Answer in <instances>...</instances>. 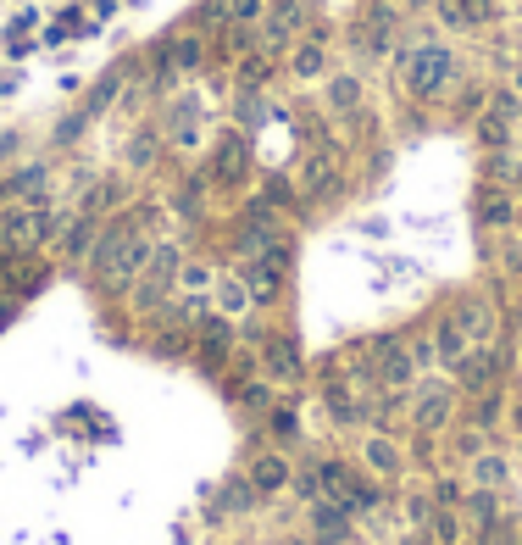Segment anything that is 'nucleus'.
Returning <instances> with one entry per match:
<instances>
[{
	"label": "nucleus",
	"mask_w": 522,
	"mask_h": 545,
	"mask_svg": "<svg viewBox=\"0 0 522 545\" xmlns=\"http://www.w3.org/2000/svg\"><path fill=\"white\" fill-rule=\"evenodd\" d=\"M150 245L156 240H145L134 223H112V229L94 240V250H89V273H94V284L101 290H128L140 273H145V262H150Z\"/></svg>",
	"instance_id": "1"
},
{
	"label": "nucleus",
	"mask_w": 522,
	"mask_h": 545,
	"mask_svg": "<svg viewBox=\"0 0 522 545\" xmlns=\"http://www.w3.org/2000/svg\"><path fill=\"white\" fill-rule=\"evenodd\" d=\"M395 68L406 73V89L417 95V101H445V95L455 89V56L445 45H395Z\"/></svg>",
	"instance_id": "2"
},
{
	"label": "nucleus",
	"mask_w": 522,
	"mask_h": 545,
	"mask_svg": "<svg viewBox=\"0 0 522 545\" xmlns=\"http://www.w3.org/2000/svg\"><path fill=\"white\" fill-rule=\"evenodd\" d=\"M339 184H345V173H339V150H334V145L311 150L306 162H301V173H295V189H301L306 201H334Z\"/></svg>",
	"instance_id": "3"
},
{
	"label": "nucleus",
	"mask_w": 522,
	"mask_h": 545,
	"mask_svg": "<svg viewBox=\"0 0 522 545\" xmlns=\"http://www.w3.org/2000/svg\"><path fill=\"white\" fill-rule=\"evenodd\" d=\"M450 418H455V390L450 384H422V390H411L417 434H439V429H450Z\"/></svg>",
	"instance_id": "4"
},
{
	"label": "nucleus",
	"mask_w": 522,
	"mask_h": 545,
	"mask_svg": "<svg viewBox=\"0 0 522 545\" xmlns=\"http://www.w3.org/2000/svg\"><path fill=\"white\" fill-rule=\"evenodd\" d=\"M450 317H455V329H462L467 345H495L500 340V312H495V301H483V295L455 301Z\"/></svg>",
	"instance_id": "5"
},
{
	"label": "nucleus",
	"mask_w": 522,
	"mask_h": 545,
	"mask_svg": "<svg viewBox=\"0 0 522 545\" xmlns=\"http://www.w3.org/2000/svg\"><path fill=\"white\" fill-rule=\"evenodd\" d=\"M256 350H261V373H267L273 384H301L306 378V362H301V350H295L289 334H261Z\"/></svg>",
	"instance_id": "6"
},
{
	"label": "nucleus",
	"mask_w": 522,
	"mask_h": 545,
	"mask_svg": "<svg viewBox=\"0 0 522 545\" xmlns=\"http://www.w3.org/2000/svg\"><path fill=\"white\" fill-rule=\"evenodd\" d=\"M261 506V495H256V485L245 473H234V478H222V490L212 495V506H206V523H228V518H245V512H256Z\"/></svg>",
	"instance_id": "7"
},
{
	"label": "nucleus",
	"mask_w": 522,
	"mask_h": 545,
	"mask_svg": "<svg viewBox=\"0 0 522 545\" xmlns=\"http://www.w3.org/2000/svg\"><path fill=\"white\" fill-rule=\"evenodd\" d=\"M306 534L322 540V545H350L356 540V518L345 506H334V501H317V506H306Z\"/></svg>",
	"instance_id": "8"
},
{
	"label": "nucleus",
	"mask_w": 522,
	"mask_h": 545,
	"mask_svg": "<svg viewBox=\"0 0 522 545\" xmlns=\"http://www.w3.org/2000/svg\"><path fill=\"white\" fill-rule=\"evenodd\" d=\"M455 378H462V390H472V395H483V390H495V378H500V350L495 345H472L462 362L450 368Z\"/></svg>",
	"instance_id": "9"
},
{
	"label": "nucleus",
	"mask_w": 522,
	"mask_h": 545,
	"mask_svg": "<svg viewBox=\"0 0 522 545\" xmlns=\"http://www.w3.org/2000/svg\"><path fill=\"white\" fill-rule=\"evenodd\" d=\"M362 468L378 478V485H389V478L406 473V451H400L389 434H367V440H362Z\"/></svg>",
	"instance_id": "10"
},
{
	"label": "nucleus",
	"mask_w": 522,
	"mask_h": 545,
	"mask_svg": "<svg viewBox=\"0 0 522 545\" xmlns=\"http://www.w3.org/2000/svg\"><path fill=\"white\" fill-rule=\"evenodd\" d=\"M245 478H250V485H256V495L267 501V495L289 490V478H295V468H289V457H284V451H261V457H250Z\"/></svg>",
	"instance_id": "11"
},
{
	"label": "nucleus",
	"mask_w": 522,
	"mask_h": 545,
	"mask_svg": "<svg viewBox=\"0 0 522 545\" xmlns=\"http://www.w3.org/2000/svg\"><path fill=\"white\" fill-rule=\"evenodd\" d=\"M245 168H250L245 134H217V145H212V178H217V184H239Z\"/></svg>",
	"instance_id": "12"
},
{
	"label": "nucleus",
	"mask_w": 522,
	"mask_h": 545,
	"mask_svg": "<svg viewBox=\"0 0 522 545\" xmlns=\"http://www.w3.org/2000/svg\"><path fill=\"white\" fill-rule=\"evenodd\" d=\"M212 306H217V317H228V323H239V317H250V312H256V295L245 290V278H239V273H217Z\"/></svg>",
	"instance_id": "13"
},
{
	"label": "nucleus",
	"mask_w": 522,
	"mask_h": 545,
	"mask_svg": "<svg viewBox=\"0 0 522 545\" xmlns=\"http://www.w3.org/2000/svg\"><path fill=\"white\" fill-rule=\"evenodd\" d=\"M455 512H462V523H472V534H489V529L506 523V506H500L495 490H467Z\"/></svg>",
	"instance_id": "14"
},
{
	"label": "nucleus",
	"mask_w": 522,
	"mask_h": 545,
	"mask_svg": "<svg viewBox=\"0 0 522 545\" xmlns=\"http://www.w3.org/2000/svg\"><path fill=\"white\" fill-rule=\"evenodd\" d=\"M228 357H234V323L217 317V312H206L201 317V362L206 368H222Z\"/></svg>",
	"instance_id": "15"
},
{
	"label": "nucleus",
	"mask_w": 522,
	"mask_h": 545,
	"mask_svg": "<svg viewBox=\"0 0 522 545\" xmlns=\"http://www.w3.org/2000/svg\"><path fill=\"white\" fill-rule=\"evenodd\" d=\"M94 240H101V217H89V212H78L68 229L56 234V245H61V256H68V262H89Z\"/></svg>",
	"instance_id": "16"
},
{
	"label": "nucleus",
	"mask_w": 522,
	"mask_h": 545,
	"mask_svg": "<svg viewBox=\"0 0 522 545\" xmlns=\"http://www.w3.org/2000/svg\"><path fill=\"white\" fill-rule=\"evenodd\" d=\"M322 406H328V418H334L339 429H350V423H362V418H367V395H356L345 378H334L328 390H322Z\"/></svg>",
	"instance_id": "17"
},
{
	"label": "nucleus",
	"mask_w": 522,
	"mask_h": 545,
	"mask_svg": "<svg viewBox=\"0 0 522 545\" xmlns=\"http://www.w3.org/2000/svg\"><path fill=\"white\" fill-rule=\"evenodd\" d=\"M478 223H483V229H511V223H517V201H511L506 184L478 189Z\"/></svg>",
	"instance_id": "18"
},
{
	"label": "nucleus",
	"mask_w": 522,
	"mask_h": 545,
	"mask_svg": "<svg viewBox=\"0 0 522 545\" xmlns=\"http://www.w3.org/2000/svg\"><path fill=\"white\" fill-rule=\"evenodd\" d=\"M506 485H511V462L500 451H478L472 457V490H495L500 495Z\"/></svg>",
	"instance_id": "19"
},
{
	"label": "nucleus",
	"mask_w": 522,
	"mask_h": 545,
	"mask_svg": "<svg viewBox=\"0 0 522 545\" xmlns=\"http://www.w3.org/2000/svg\"><path fill=\"white\" fill-rule=\"evenodd\" d=\"M428 340H434V362H439V368H455V362L472 350V345L462 340V329H455V317H439V329H434Z\"/></svg>",
	"instance_id": "20"
},
{
	"label": "nucleus",
	"mask_w": 522,
	"mask_h": 545,
	"mask_svg": "<svg viewBox=\"0 0 522 545\" xmlns=\"http://www.w3.org/2000/svg\"><path fill=\"white\" fill-rule=\"evenodd\" d=\"M328 106H334L339 117H350L356 106H362V78H356V73H334V78H328Z\"/></svg>",
	"instance_id": "21"
},
{
	"label": "nucleus",
	"mask_w": 522,
	"mask_h": 545,
	"mask_svg": "<svg viewBox=\"0 0 522 545\" xmlns=\"http://www.w3.org/2000/svg\"><path fill=\"white\" fill-rule=\"evenodd\" d=\"M289 68H295V78H322V73H328V50H322V40H306V45H295V56H289Z\"/></svg>",
	"instance_id": "22"
},
{
	"label": "nucleus",
	"mask_w": 522,
	"mask_h": 545,
	"mask_svg": "<svg viewBox=\"0 0 522 545\" xmlns=\"http://www.w3.org/2000/svg\"><path fill=\"white\" fill-rule=\"evenodd\" d=\"M178 290L212 301V290H217V268H212V262H184V268H178Z\"/></svg>",
	"instance_id": "23"
},
{
	"label": "nucleus",
	"mask_w": 522,
	"mask_h": 545,
	"mask_svg": "<svg viewBox=\"0 0 522 545\" xmlns=\"http://www.w3.org/2000/svg\"><path fill=\"white\" fill-rule=\"evenodd\" d=\"M428 545H462V512H455V506H434Z\"/></svg>",
	"instance_id": "24"
},
{
	"label": "nucleus",
	"mask_w": 522,
	"mask_h": 545,
	"mask_svg": "<svg viewBox=\"0 0 522 545\" xmlns=\"http://www.w3.org/2000/svg\"><path fill=\"white\" fill-rule=\"evenodd\" d=\"M0 189H6V201H22V195H34V189H45V162H28L22 173H12Z\"/></svg>",
	"instance_id": "25"
},
{
	"label": "nucleus",
	"mask_w": 522,
	"mask_h": 545,
	"mask_svg": "<svg viewBox=\"0 0 522 545\" xmlns=\"http://www.w3.org/2000/svg\"><path fill=\"white\" fill-rule=\"evenodd\" d=\"M234 395H239V406H250V412H273V378H245Z\"/></svg>",
	"instance_id": "26"
},
{
	"label": "nucleus",
	"mask_w": 522,
	"mask_h": 545,
	"mask_svg": "<svg viewBox=\"0 0 522 545\" xmlns=\"http://www.w3.org/2000/svg\"><path fill=\"white\" fill-rule=\"evenodd\" d=\"M289 490H295L306 506H317V501H328V490H322V473H317V462L311 468H301L295 478H289Z\"/></svg>",
	"instance_id": "27"
},
{
	"label": "nucleus",
	"mask_w": 522,
	"mask_h": 545,
	"mask_svg": "<svg viewBox=\"0 0 522 545\" xmlns=\"http://www.w3.org/2000/svg\"><path fill=\"white\" fill-rule=\"evenodd\" d=\"M478 140H483L489 150H506V140H511V123H500L495 112H483V123H478Z\"/></svg>",
	"instance_id": "28"
},
{
	"label": "nucleus",
	"mask_w": 522,
	"mask_h": 545,
	"mask_svg": "<svg viewBox=\"0 0 522 545\" xmlns=\"http://www.w3.org/2000/svg\"><path fill=\"white\" fill-rule=\"evenodd\" d=\"M167 68H173V73H189V68H201V40H178V45L167 50Z\"/></svg>",
	"instance_id": "29"
},
{
	"label": "nucleus",
	"mask_w": 522,
	"mask_h": 545,
	"mask_svg": "<svg viewBox=\"0 0 522 545\" xmlns=\"http://www.w3.org/2000/svg\"><path fill=\"white\" fill-rule=\"evenodd\" d=\"M483 173H489V184H517V178H522V168L511 162L506 150H495V156H489V162H483Z\"/></svg>",
	"instance_id": "30"
},
{
	"label": "nucleus",
	"mask_w": 522,
	"mask_h": 545,
	"mask_svg": "<svg viewBox=\"0 0 522 545\" xmlns=\"http://www.w3.org/2000/svg\"><path fill=\"white\" fill-rule=\"evenodd\" d=\"M472 423H478V429H495V423H500V390H483V395H478Z\"/></svg>",
	"instance_id": "31"
},
{
	"label": "nucleus",
	"mask_w": 522,
	"mask_h": 545,
	"mask_svg": "<svg viewBox=\"0 0 522 545\" xmlns=\"http://www.w3.org/2000/svg\"><path fill=\"white\" fill-rule=\"evenodd\" d=\"M434 12H439V23H445V28H455V34H462V28H472V17H467L462 0H434Z\"/></svg>",
	"instance_id": "32"
},
{
	"label": "nucleus",
	"mask_w": 522,
	"mask_h": 545,
	"mask_svg": "<svg viewBox=\"0 0 522 545\" xmlns=\"http://www.w3.org/2000/svg\"><path fill=\"white\" fill-rule=\"evenodd\" d=\"M483 434H489V429H478V423H472V429H462V434H455V451H462V457L472 462L478 451H489V440H483Z\"/></svg>",
	"instance_id": "33"
},
{
	"label": "nucleus",
	"mask_w": 522,
	"mask_h": 545,
	"mask_svg": "<svg viewBox=\"0 0 522 545\" xmlns=\"http://www.w3.org/2000/svg\"><path fill=\"white\" fill-rule=\"evenodd\" d=\"M150 162H156V134H140L128 145V168H150Z\"/></svg>",
	"instance_id": "34"
},
{
	"label": "nucleus",
	"mask_w": 522,
	"mask_h": 545,
	"mask_svg": "<svg viewBox=\"0 0 522 545\" xmlns=\"http://www.w3.org/2000/svg\"><path fill=\"white\" fill-rule=\"evenodd\" d=\"M462 495H467V490L455 485V478H434V495H428V501H434V506H462Z\"/></svg>",
	"instance_id": "35"
},
{
	"label": "nucleus",
	"mask_w": 522,
	"mask_h": 545,
	"mask_svg": "<svg viewBox=\"0 0 522 545\" xmlns=\"http://www.w3.org/2000/svg\"><path fill=\"white\" fill-rule=\"evenodd\" d=\"M273 434H278V440H295V434H301L295 412H284V406H278V412H273Z\"/></svg>",
	"instance_id": "36"
},
{
	"label": "nucleus",
	"mask_w": 522,
	"mask_h": 545,
	"mask_svg": "<svg viewBox=\"0 0 522 545\" xmlns=\"http://www.w3.org/2000/svg\"><path fill=\"white\" fill-rule=\"evenodd\" d=\"M267 73H273V68H267V56H250V61H245V84H250V89H256V84H267Z\"/></svg>",
	"instance_id": "37"
},
{
	"label": "nucleus",
	"mask_w": 522,
	"mask_h": 545,
	"mask_svg": "<svg viewBox=\"0 0 522 545\" xmlns=\"http://www.w3.org/2000/svg\"><path fill=\"white\" fill-rule=\"evenodd\" d=\"M284 545H322V540H311V534H295V540H284Z\"/></svg>",
	"instance_id": "38"
},
{
	"label": "nucleus",
	"mask_w": 522,
	"mask_h": 545,
	"mask_svg": "<svg viewBox=\"0 0 522 545\" xmlns=\"http://www.w3.org/2000/svg\"><path fill=\"white\" fill-rule=\"evenodd\" d=\"M511 89H517V95H522V68H517V84H511Z\"/></svg>",
	"instance_id": "39"
},
{
	"label": "nucleus",
	"mask_w": 522,
	"mask_h": 545,
	"mask_svg": "<svg viewBox=\"0 0 522 545\" xmlns=\"http://www.w3.org/2000/svg\"><path fill=\"white\" fill-rule=\"evenodd\" d=\"M517 462H522V440H517Z\"/></svg>",
	"instance_id": "40"
},
{
	"label": "nucleus",
	"mask_w": 522,
	"mask_h": 545,
	"mask_svg": "<svg viewBox=\"0 0 522 545\" xmlns=\"http://www.w3.org/2000/svg\"><path fill=\"white\" fill-rule=\"evenodd\" d=\"M517 223H522V206H517Z\"/></svg>",
	"instance_id": "41"
}]
</instances>
